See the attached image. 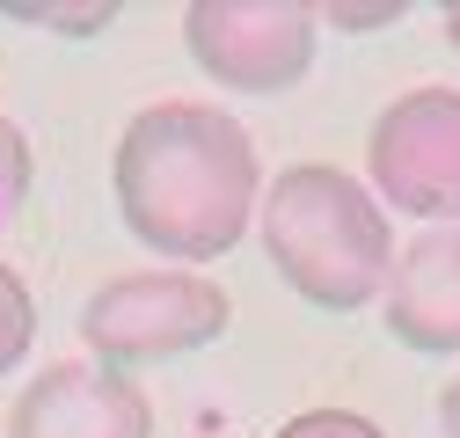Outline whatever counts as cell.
I'll return each mask as SVG.
<instances>
[{
	"mask_svg": "<svg viewBox=\"0 0 460 438\" xmlns=\"http://www.w3.org/2000/svg\"><path fill=\"white\" fill-rule=\"evenodd\" d=\"M30 176H37L30 132L0 110V227H15V212H22V197H30Z\"/></svg>",
	"mask_w": 460,
	"mask_h": 438,
	"instance_id": "obj_10",
	"label": "cell"
},
{
	"mask_svg": "<svg viewBox=\"0 0 460 438\" xmlns=\"http://www.w3.org/2000/svg\"><path fill=\"white\" fill-rule=\"evenodd\" d=\"M0 15H8V22H22V30H59V37H102L110 22H118V0H88V8H51V0H8Z\"/></svg>",
	"mask_w": 460,
	"mask_h": 438,
	"instance_id": "obj_9",
	"label": "cell"
},
{
	"mask_svg": "<svg viewBox=\"0 0 460 438\" xmlns=\"http://www.w3.org/2000/svg\"><path fill=\"white\" fill-rule=\"evenodd\" d=\"M256 234L270 270L322 314H358L387 293L394 219L351 169L293 161L285 176H270L256 205Z\"/></svg>",
	"mask_w": 460,
	"mask_h": 438,
	"instance_id": "obj_2",
	"label": "cell"
},
{
	"mask_svg": "<svg viewBox=\"0 0 460 438\" xmlns=\"http://www.w3.org/2000/svg\"><path fill=\"white\" fill-rule=\"evenodd\" d=\"M438 431H446V438H460V380L438 395Z\"/></svg>",
	"mask_w": 460,
	"mask_h": 438,
	"instance_id": "obj_13",
	"label": "cell"
},
{
	"mask_svg": "<svg viewBox=\"0 0 460 438\" xmlns=\"http://www.w3.org/2000/svg\"><path fill=\"white\" fill-rule=\"evenodd\" d=\"M183 51L226 95H293L314 74L322 22L300 0H198L183 8Z\"/></svg>",
	"mask_w": 460,
	"mask_h": 438,
	"instance_id": "obj_5",
	"label": "cell"
},
{
	"mask_svg": "<svg viewBox=\"0 0 460 438\" xmlns=\"http://www.w3.org/2000/svg\"><path fill=\"white\" fill-rule=\"evenodd\" d=\"M402 15H410L402 0H380V8H314V22H329V30H387Z\"/></svg>",
	"mask_w": 460,
	"mask_h": 438,
	"instance_id": "obj_12",
	"label": "cell"
},
{
	"mask_svg": "<svg viewBox=\"0 0 460 438\" xmlns=\"http://www.w3.org/2000/svg\"><path fill=\"white\" fill-rule=\"evenodd\" d=\"M270 438H387L373 416L358 409H300V416H285Z\"/></svg>",
	"mask_w": 460,
	"mask_h": 438,
	"instance_id": "obj_11",
	"label": "cell"
},
{
	"mask_svg": "<svg viewBox=\"0 0 460 438\" xmlns=\"http://www.w3.org/2000/svg\"><path fill=\"white\" fill-rule=\"evenodd\" d=\"M380 314L387 337L424 358L460 351V227H424L410 249H394Z\"/></svg>",
	"mask_w": 460,
	"mask_h": 438,
	"instance_id": "obj_7",
	"label": "cell"
},
{
	"mask_svg": "<svg viewBox=\"0 0 460 438\" xmlns=\"http://www.w3.org/2000/svg\"><path fill=\"white\" fill-rule=\"evenodd\" d=\"M37 344V300L22 285V270L15 263H0V380H8Z\"/></svg>",
	"mask_w": 460,
	"mask_h": 438,
	"instance_id": "obj_8",
	"label": "cell"
},
{
	"mask_svg": "<svg viewBox=\"0 0 460 438\" xmlns=\"http://www.w3.org/2000/svg\"><path fill=\"white\" fill-rule=\"evenodd\" d=\"M380 212L460 227V88H402L366 132V176Z\"/></svg>",
	"mask_w": 460,
	"mask_h": 438,
	"instance_id": "obj_4",
	"label": "cell"
},
{
	"mask_svg": "<svg viewBox=\"0 0 460 438\" xmlns=\"http://www.w3.org/2000/svg\"><path fill=\"white\" fill-rule=\"evenodd\" d=\"M8 438H154V402L139 372L66 358L22 380V395L8 402Z\"/></svg>",
	"mask_w": 460,
	"mask_h": 438,
	"instance_id": "obj_6",
	"label": "cell"
},
{
	"mask_svg": "<svg viewBox=\"0 0 460 438\" xmlns=\"http://www.w3.org/2000/svg\"><path fill=\"white\" fill-rule=\"evenodd\" d=\"M125 227L176 270L234 256L263 205V161L242 118L212 102H146L110 153Z\"/></svg>",
	"mask_w": 460,
	"mask_h": 438,
	"instance_id": "obj_1",
	"label": "cell"
},
{
	"mask_svg": "<svg viewBox=\"0 0 460 438\" xmlns=\"http://www.w3.org/2000/svg\"><path fill=\"white\" fill-rule=\"evenodd\" d=\"M446 44L460 51V0H453V8H446Z\"/></svg>",
	"mask_w": 460,
	"mask_h": 438,
	"instance_id": "obj_14",
	"label": "cell"
},
{
	"mask_svg": "<svg viewBox=\"0 0 460 438\" xmlns=\"http://www.w3.org/2000/svg\"><path fill=\"white\" fill-rule=\"evenodd\" d=\"M226 321H234V300H226L219 278H198V270H125V278H102L88 293L81 344L110 372H139V365L219 344Z\"/></svg>",
	"mask_w": 460,
	"mask_h": 438,
	"instance_id": "obj_3",
	"label": "cell"
}]
</instances>
